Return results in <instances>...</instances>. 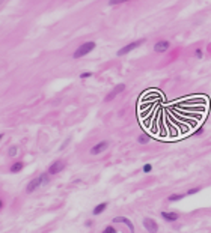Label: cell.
Returning <instances> with one entry per match:
<instances>
[{"instance_id":"cell-14","label":"cell","mask_w":211,"mask_h":233,"mask_svg":"<svg viewBox=\"0 0 211 233\" xmlns=\"http://www.w3.org/2000/svg\"><path fill=\"white\" fill-rule=\"evenodd\" d=\"M202 188L201 187H193V188H190V190H187V192H185V195H195V194H197V192L201 191Z\"/></svg>"},{"instance_id":"cell-19","label":"cell","mask_w":211,"mask_h":233,"mask_svg":"<svg viewBox=\"0 0 211 233\" xmlns=\"http://www.w3.org/2000/svg\"><path fill=\"white\" fill-rule=\"evenodd\" d=\"M125 2H130V0H109V5L116 6V5H121V3H125Z\"/></svg>"},{"instance_id":"cell-26","label":"cell","mask_w":211,"mask_h":233,"mask_svg":"<svg viewBox=\"0 0 211 233\" xmlns=\"http://www.w3.org/2000/svg\"><path fill=\"white\" fill-rule=\"evenodd\" d=\"M2 140H3V134H0V141H2Z\"/></svg>"},{"instance_id":"cell-5","label":"cell","mask_w":211,"mask_h":233,"mask_svg":"<svg viewBox=\"0 0 211 233\" xmlns=\"http://www.w3.org/2000/svg\"><path fill=\"white\" fill-rule=\"evenodd\" d=\"M143 227H145V230L148 233H157L158 232V223L155 221L154 218H151V217H146V218H143Z\"/></svg>"},{"instance_id":"cell-13","label":"cell","mask_w":211,"mask_h":233,"mask_svg":"<svg viewBox=\"0 0 211 233\" xmlns=\"http://www.w3.org/2000/svg\"><path fill=\"white\" fill-rule=\"evenodd\" d=\"M184 197H185V192H181V194L175 192V194H170V195H169L168 202H180V200H183Z\"/></svg>"},{"instance_id":"cell-3","label":"cell","mask_w":211,"mask_h":233,"mask_svg":"<svg viewBox=\"0 0 211 233\" xmlns=\"http://www.w3.org/2000/svg\"><path fill=\"white\" fill-rule=\"evenodd\" d=\"M145 41L146 39H137V41H133V42H130L128 45H125V47H122L121 50H118V56L121 57V56H125V54H128V53H131L133 50H136V48H139L140 45H143L145 44Z\"/></svg>"},{"instance_id":"cell-1","label":"cell","mask_w":211,"mask_h":233,"mask_svg":"<svg viewBox=\"0 0 211 233\" xmlns=\"http://www.w3.org/2000/svg\"><path fill=\"white\" fill-rule=\"evenodd\" d=\"M48 180H50V175H48V173H41L39 176L33 178L27 184V187H26V192H27V194H30V192L36 191L39 187H42V185H47V184H48Z\"/></svg>"},{"instance_id":"cell-21","label":"cell","mask_w":211,"mask_h":233,"mask_svg":"<svg viewBox=\"0 0 211 233\" xmlns=\"http://www.w3.org/2000/svg\"><path fill=\"white\" fill-rule=\"evenodd\" d=\"M70 141H71V138H67V140H65V141L62 143V146H60V151H63V149H65V148H67V146L70 144Z\"/></svg>"},{"instance_id":"cell-20","label":"cell","mask_w":211,"mask_h":233,"mask_svg":"<svg viewBox=\"0 0 211 233\" xmlns=\"http://www.w3.org/2000/svg\"><path fill=\"white\" fill-rule=\"evenodd\" d=\"M91 77H92V72H82V74H80V78H82V80L91 78Z\"/></svg>"},{"instance_id":"cell-4","label":"cell","mask_w":211,"mask_h":233,"mask_svg":"<svg viewBox=\"0 0 211 233\" xmlns=\"http://www.w3.org/2000/svg\"><path fill=\"white\" fill-rule=\"evenodd\" d=\"M65 167H67V163H65V161L57 160L55 163H51V165L48 167V172H47V173H48L50 176H55V175H59L60 172H63Z\"/></svg>"},{"instance_id":"cell-2","label":"cell","mask_w":211,"mask_h":233,"mask_svg":"<svg viewBox=\"0 0 211 233\" xmlns=\"http://www.w3.org/2000/svg\"><path fill=\"white\" fill-rule=\"evenodd\" d=\"M97 47V44L94 41H87V42H84V44H82V45H79V48L74 51V54H72V57L74 59H80V57H83V56L86 54H89L94 48Z\"/></svg>"},{"instance_id":"cell-22","label":"cell","mask_w":211,"mask_h":233,"mask_svg":"<svg viewBox=\"0 0 211 233\" xmlns=\"http://www.w3.org/2000/svg\"><path fill=\"white\" fill-rule=\"evenodd\" d=\"M195 56H196L197 59H201V57H202V50L196 48V50H195Z\"/></svg>"},{"instance_id":"cell-7","label":"cell","mask_w":211,"mask_h":233,"mask_svg":"<svg viewBox=\"0 0 211 233\" xmlns=\"http://www.w3.org/2000/svg\"><path fill=\"white\" fill-rule=\"evenodd\" d=\"M124 90H125V84H124V83H121V84H116V86L113 87V90H112V92H110L109 95H107V96H106V98H104V101H106V102H110L112 99H115L116 96L119 95V93H122Z\"/></svg>"},{"instance_id":"cell-11","label":"cell","mask_w":211,"mask_h":233,"mask_svg":"<svg viewBox=\"0 0 211 233\" xmlns=\"http://www.w3.org/2000/svg\"><path fill=\"white\" fill-rule=\"evenodd\" d=\"M107 206H109V203L107 202H101V203H98V205L94 207V211H92V215H99V214H103L106 209H107Z\"/></svg>"},{"instance_id":"cell-12","label":"cell","mask_w":211,"mask_h":233,"mask_svg":"<svg viewBox=\"0 0 211 233\" xmlns=\"http://www.w3.org/2000/svg\"><path fill=\"white\" fill-rule=\"evenodd\" d=\"M23 168H24V163L23 161H17V163H14V164L11 165V173H18Z\"/></svg>"},{"instance_id":"cell-23","label":"cell","mask_w":211,"mask_h":233,"mask_svg":"<svg viewBox=\"0 0 211 233\" xmlns=\"http://www.w3.org/2000/svg\"><path fill=\"white\" fill-rule=\"evenodd\" d=\"M84 226H86V227H92V226H94V221H92V219H86Z\"/></svg>"},{"instance_id":"cell-15","label":"cell","mask_w":211,"mask_h":233,"mask_svg":"<svg viewBox=\"0 0 211 233\" xmlns=\"http://www.w3.org/2000/svg\"><path fill=\"white\" fill-rule=\"evenodd\" d=\"M137 141H139L140 144H146V143L149 141V137H148L146 134H140V136L137 137Z\"/></svg>"},{"instance_id":"cell-25","label":"cell","mask_w":211,"mask_h":233,"mask_svg":"<svg viewBox=\"0 0 211 233\" xmlns=\"http://www.w3.org/2000/svg\"><path fill=\"white\" fill-rule=\"evenodd\" d=\"M2 207H3V200L0 199V209H2Z\"/></svg>"},{"instance_id":"cell-18","label":"cell","mask_w":211,"mask_h":233,"mask_svg":"<svg viewBox=\"0 0 211 233\" xmlns=\"http://www.w3.org/2000/svg\"><path fill=\"white\" fill-rule=\"evenodd\" d=\"M101 233H118V230H116V227H113V226H107Z\"/></svg>"},{"instance_id":"cell-16","label":"cell","mask_w":211,"mask_h":233,"mask_svg":"<svg viewBox=\"0 0 211 233\" xmlns=\"http://www.w3.org/2000/svg\"><path fill=\"white\" fill-rule=\"evenodd\" d=\"M17 153H18V148H17L15 144L14 146H11V148L8 149V155H9V156H15Z\"/></svg>"},{"instance_id":"cell-10","label":"cell","mask_w":211,"mask_h":233,"mask_svg":"<svg viewBox=\"0 0 211 233\" xmlns=\"http://www.w3.org/2000/svg\"><path fill=\"white\" fill-rule=\"evenodd\" d=\"M160 215H161V218L166 219V221H169V223H173V221H177V219L180 218L178 212H164V211H163Z\"/></svg>"},{"instance_id":"cell-6","label":"cell","mask_w":211,"mask_h":233,"mask_svg":"<svg viewBox=\"0 0 211 233\" xmlns=\"http://www.w3.org/2000/svg\"><path fill=\"white\" fill-rule=\"evenodd\" d=\"M109 146H110V141L103 140V141H99V143H97L95 146L91 148V155H99V153H103L104 151H107Z\"/></svg>"},{"instance_id":"cell-9","label":"cell","mask_w":211,"mask_h":233,"mask_svg":"<svg viewBox=\"0 0 211 233\" xmlns=\"http://www.w3.org/2000/svg\"><path fill=\"white\" fill-rule=\"evenodd\" d=\"M169 48H170V42L169 41H158V42H155V45H154V51L155 53H166Z\"/></svg>"},{"instance_id":"cell-27","label":"cell","mask_w":211,"mask_h":233,"mask_svg":"<svg viewBox=\"0 0 211 233\" xmlns=\"http://www.w3.org/2000/svg\"><path fill=\"white\" fill-rule=\"evenodd\" d=\"M2 3H3V0H0V5H2Z\"/></svg>"},{"instance_id":"cell-17","label":"cell","mask_w":211,"mask_h":233,"mask_svg":"<svg viewBox=\"0 0 211 233\" xmlns=\"http://www.w3.org/2000/svg\"><path fill=\"white\" fill-rule=\"evenodd\" d=\"M142 170H143V173H151L152 172V165L149 164V163H146V164H143Z\"/></svg>"},{"instance_id":"cell-24","label":"cell","mask_w":211,"mask_h":233,"mask_svg":"<svg viewBox=\"0 0 211 233\" xmlns=\"http://www.w3.org/2000/svg\"><path fill=\"white\" fill-rule=\"evenodd\" d=\"M195 134H196V136H202V134H204V129H201V128H199Z\"/></svg>"},{"instance_id":"cell-8","label":"cell","mask_w":211,"mask_h":233,"mask_svg":"<svg viewBox=\"0 0 211 233\" xmlns=\"http://www.w3.org/2000/svg\"><path fill=\"white\" fill-rule=\"evenodd\" d=\"M118 223L125 224L127 227L130 229V232L136 233V232H134V224L131 223V219H130V218H127V217H115V218H113V224H118Z\"/></svg>"}]
</instances>
